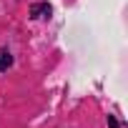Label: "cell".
Segmentation results:
<instances>
[{
    "label": "cell",
    "mask_w": 128,
    "mask_h": 128,
    "mask_svg": "<svg viewBox=\"0 0 128 128\" xmlns=\"http://www.w3.org/2000/svg\"><path fill=\"white\" fill-rule=\"evenodd\" d=\"M50 13H53V8H50L48 3H35V5H30V15H33V18H50Z\"/></svg>",
    "instance_id": "cell-1"
},
{
    "label": "cell",
    "mask_w": 128,
    "mask_h": 128,
    "mask_svg": "<svg viewBox=\"0 0 128 128\" xmlns=\"http://www.w3.org/2000/svg\"><path fill=\"white\" fill-rule=\"evenodd\" d=\"M13 66V55L5 53V50H0V70H8Z\"/></svg>",
    "instance_id": "cell-2"
}]
</instances>
